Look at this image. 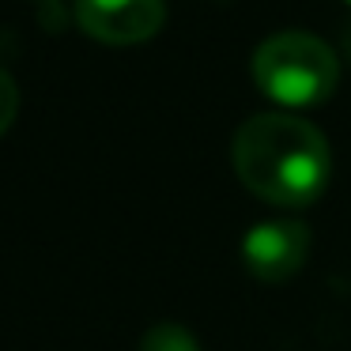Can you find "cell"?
<instances>
[{
  "label": "cell",
  "mask_w": 351,
  "mask_h": 351,
  "mask_svg": "<svg viewBox=\"0 0 351 351\" xmlns=\"http://www.w3.org/2000/svg\"><path fill=\"white\" fill-rule=\"evenodd\" d=\"M234 174L276 208H306L325 193L332 152L317 125L295 114H253L230 140Z\"/></svg>",
  "instance_id": "6da1fadb"
},
{
  "label": "cell",
  "mask_w": 351,
  "mask_h": 351,
  "mask_svg": "<svg viewBox=\"0 0 351 351\" xmlns=\"http://www.w3.org/2000/svg\"><path fill=\"white\" fill-rule=\"evenodd\" d=\"M253 84L280 106L310 110L332 99L340 57L310 31H280L253 49Z\"/></svg>",
  "instance_id": "7a4b0ae2"
},
{
  "label": "cell",
  "mask_w": 351,
  "mask_h": 351,
  "mask_svg": "<svg viewBox=\"0 0 351 351\" xmlns=\"http://www.w3.org/2000/svg\"><path fill=\"white\" fill-rule=\"evenodd\" d=\"M76 23L102 46H140L167 23L162 0H76Z\"/></svg>",
  "instance_id": "3957f363"
},
{
  "label": "cell",
  "mask_w": 351,
  "mask_h": 351,
  "mask_svg": "<svg viewBox=\"0 0 351 351\" xmlns=\"http://www.w3.org/2000/svg\"><path fill=\"white\" fill-rule=\"evenodd\" d=\"M310 257V227L298 219H268L242 238V261L253 280L283 283L302 272Z\"/></svg>",
  "instance_id": "277c9868"
},
{
  "label": "cell",
  "mask_w": 351,
  "mask_h": 351,
  "mask_svg": "<svg viewBox=\"0 0 351 351\" xmlns=\"http://www.w3.org/2000/svg\"><path fill=\"white\" fill-rule=\"evenodd\" d=\"M136 351H200V343L185 325H178V321H159V325H152L140 336Z\"/></svg>",
  "instance_id": "5b68a950"
},
{
  "label": "cell",
  "mask_w": 351,
  "mask_h": 351,
  "mask_svg": "<svg viewBox=\"0 0 351 351\" xmlns=\"http://www.w3.org/2000/svg\"><path fill=\"white\" fill-rule=\"evenodd\" d=\"M16 117H19V87L8 72L0 69V136L16 125Z\"/></svg>",
  "instance_id": "8992f818"
},
{
  "label": "cell",
  "mask_w": 351,
  "mask_h": 351,
  "mask_svg": "<svg viewBox=\"0 0 351 351\" xmlns=\"http://www.w3.org/2000/svg\"><path fill=\"white\" fill-rule=\"evenodd\" d=\"M348 4H351V0H348Z\"/></svg>",
  "instance_id": "52a82bcc"
}]
</instances>
